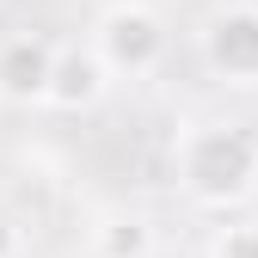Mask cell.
<instances>
[{
  "label": "cell",
  "instance_id": "cell-4",
  "mask_svg": "<svg viewBox=\"0 0 258 258\" xmlns=\"http://www.w3.org/2000/svg\"><path fill=\"white\" fill-rule=\"evenodd\" d=\"M55 55L61 49L37 31L0 37V105H43L55 80Z\"/></svg>",
  "mask_w": 258,
  "mask_h": 258
},
{
  "label": "cell",
  "instance_id": "cell-5",
  "mask_svg": "<svg viewBox=\"0 0 258 258\" xmlns=\"http://www.w3.org/2000/svg\"><path fill=\"white\" fill-rule=\"evenodd\" d=\"M105 92H111V68L92 49H61L55 55V80H49V111H68V117H80V111H92V105H105Z\"/></svg>",
  "mask_w": 258,
  "mask_h": 258
},
{
  "label": "cell",
  "instance_id": "cell-7",
  "mask_svg": "<svg viewBox=\"0 0 258 258\" xmlns=\"http://www.w3.org/2000/svg\"><path fill=\"white\" fill-rule=\"evenodd\" d=\"M209 258H258V221H234L209 240Z\"/></svg>",
  "mask_w": 258,
  "mask_h": 258
},
{
  "label": "cell",
  "instance_id": "cell-3",
  "mask_svg": "<svg viewBox=\"0 0 258 258\" xmlns=\"http://www.w3.org/2000/svg\"><path fill=\"white\" fill-rule=\"evenodd\" d=\"M203 68L228 86H258V0H228L197 31Z\"/></svg>",
  "mask_w": 258,
  "mask_h": 258
},
{
  "label": "cell",
  "instance_id": "cell-6",
  "mask_svg": "<svg viewBox=\"0 0 258 258\" xmlns=\"http://www.w3.org/2000/svg\"><path fill=\"white\" fill-rule=\"evenodd\" d=\"M86 252L92 258H154V221L142 209H105L86 228Z\"/></svg>",
  "mask_w": 258,
  "mask_h": 258
},
{
  "label": "cell",
  "instance_id": "cell-2",
  "mask_svg": "<svg viewBox=\"0 0 258 258\" xmlns=\"http://www.w3.org/2000/svg\"><path fill=\"white\" fill-rule=\"evenodd\" d=\"M92 55L111 68V80H148L166 61V25L142 0H117L92 25Z\"/></svg>",
  "mask_w": 258,
  "mask_h": 258
},
{
  "label": "cell",
  "instance_id": "cell-1",
  "mask_svg": "<svg viewBox=\"0 0 258 258\" xmlns=\"http://www.w3.org/2000/svg\"><path fill=\"white\" fill-rule=\"evenodd\" d=\"M172 178L190 203L234 209L258 190V129L246 123H184L172 148Z\"/></svg>",
  "mask_w": 258,
  "mask_h": 258
},
{
  "label": "cell",
  "instance_id": "cell-8",
  "mask_svg": "<svg viewBox=\"0 0 258 258\" xmlns=\"http://www.w3.org/2000/svg\"><path fill=\"white\" fill-rule=\"evenodd\" d=\"M0 258H25V228L0 209Z\"/></svg>",
  "mask_w": 258,
  "mask_h": 258
}]
</instances>
